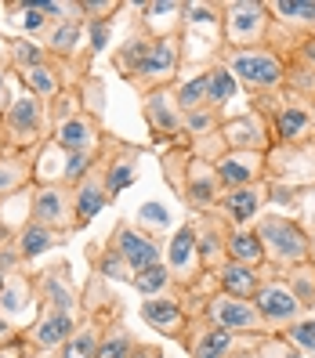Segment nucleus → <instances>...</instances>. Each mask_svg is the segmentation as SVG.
I'll list each match as a JSON object with an SVG mask.
<instances>
[{
	"instance_id": "17",
	"label": "nucleus",
	"mask_w": 315,
	"mask_h": 358,
	"mask_svg": "<svg viewBox=\"0 0 315 358\" xmlns=\"http://www.w3.org/2000/svg\"><path fill=\"white\" fill-rule=\"evenodd\" d=\"M196 221V250H200V264L210 279L218 275V268L228 261V239H232V224H228L218 210H206V214H192Z\"/></svg>"
},
{
	"instance_id": "10",
	"label": "nucleus",
	"mask_w": 315,
	"mask_h": 358,
	"mask_svg": "<svg viewBox=\"0 0 315 358\" xmlns=\"http://www.w3.org/2000/svg\"><path fill=\"white\" fill-rule=\"evenodd\" d=\"M138 113H141V123H145V131H149V145L156 152L167 149V145H174L185 134V113L178 109L174 87L141 94L138 98Z\"/></svg>"
},
{
	"instance_id": "52",
	"label": "nucleus",
	"mask_w": 315,
	"mask_h": 358,
	"mask_svg": "<svg viewBox=\"0 0 315 358\" xmlns=\"http://www.w3.org/2000/svg\"><path fill=\"white\" fill-rule=\"evenodd\" d=\"M8 149V134H4V116H0V152Z\"/></svg>"
},
{
	"instance_id": "50",
	"label": "nucleus",
	"mask_w": 315,
	"mask_h": 358,
	"mask_svg": "<svg viewBox=\"0 0 315 358\" xmlns=\"http://www.w3.org/2000/svg\"><path fill=\"white\" fill-rule=\"evenodd\" d=\"M15 341H18V329L4 319V315H0V351H4L8 344H15Z\"/></svg>"
},
{
	"instance_id": "30",
	"label": "nucleus",
	"mask_w": 315,
	"mask_h": 358,
	"mask_svg": "<svg viewBox=\"0 0 315 358\" xmlns=\"http://www.w3.org/2000/svg\"><path fill=\"white\" fill-rule=\"evenodd\" d=\"M73 199H76V228H88L105 206H109V188H105V178H102V166L94 163L91 174L83 178L76 188H73Z\"/></svg>"
},
{
	"instance_id": "40",
	"label": "nucleus",
	"mask_w": 315,
	"mask_h": 358,
	"mask_svg": "<svg viewBox=\"0 0 315 358\" xmlns=\"http://www.w3.org/2000/svg\"><path fill=\"white\" fill-rule=\"evenodd\" d=\"M134 348H138L134 333L123 326V319H120V322H113L109 329H105V336H102V344H98V355H94V358H134Z\"/></svg>"
},
{
	"instance_id": "9",
	"label": "nucleus",
	"mask_w": 315,
	"mask_h": 358,
	"mask_svg": "<svg viewBox=\"0 0 315 358\" xmlns=\"http://www.w3.org/2000/svg\"><path fill=\"white\" fill-rule=\"evenodd\" d=\"M265 181L279 185V188L312 192L315 188V141L272 145V149L265 152Z\"/></svg>"
},
{
	"instance_id": "21",
	"label": "nucleus",
	"mask_w": 315,
	"mask_h": 358,
	"mask_svg": "<svg viewBox=\"0 0 315 358\" xmlns=\"http://www.w3.org/2000/svg\"><path fill=\"white\" fill-rule=\"evenodd\" d=\"M272 206V188L268 181L261 185H246V188H232L218 199V214L232 224V228H254V221Z\"/></svg>"
},
{
	"instance_id": "14",
	"label": "nucleus",
	"mask_w": 315,
	"mask_h": 358,
	"mask_svg": "<svg viewBox=\"0 0 315 358\" xmlns=\"http://www.w3.org/2000/svg\"><path fill=\"white\" fill-rule=\"evenodd\" d=\"M141 156H145V145L127 141V138H120V134H113V131L105 134V145H102L98 166H102L105 188H109V199H120L123 188H131V185H134Z\"/></svg>"
},
{
	"instance_id": "23",
	"label": "nucleus",
	"mask_w": 315,
	"mask_h": 358,
	"mask_svg": "<svg viewBox=\"0 0 315 358\" xmlns=\"http://www.w3.org/2000/svg\"><path fill=\"white\" fill-rule=\"evenodd\" d=\"M40 152L44 149H4L0 152V206H4L11 196H22L40 181Z\"/></svg>"
},
{
	"instance_id": "15",
	"label": "nucleus",
	"mask_w": 315,
	"mask_h": 358,
	"mask_svg": "<svg viewBox=\"0 0 315 358\" xmlns=\"http://www.w3.org/2000/svg\"><path fill=\"white\" fill-rule=\"evenodd\" d=\"M33 282H36V301L40 308H51V311H69L80 315L83 311V289L73 282L69 275V261H55L48 268L33 271Z\"/></svg>"
},
{
	"instance_id": "13",
	"label": "nucleus",
	"mask_w": 315,
	"mask_h": 358,
	"mask_svg": "<svg viewBox=\"0 0 315 358\" xmlns=\"http://www.w3.org/2000/svg\"><path fill=\"white\" fill-rule=\"evenodd\" d=\"M200 319L210 326H221L228 333H243V336H268V326L261 319V311L254 301H236L228 293H210L200 308Z\"/></svg>"
},
{
	"instance_id": "33",
	"label": "nucleus",
	"mask_w": 315,
	"mask_h": 358,
	"mask_svg": "<svg viewBox=\"0 0 315 358\" xmlns=\"http://www.w3.org/2000/svg\"><path fill=\"white\" fill-rule=\"evenodd\" d=\"M4 11H8V22L18 29V36L26 40H40L51 29V18L36 8V0H8Z\"/></svg>"
},
{
	"instance_id": "5",
	"label": "nucleus",
	"mask_w": 315,
	"mask_h": 358,
	"mask_svg": "<svg viewBox=\"0 0 315 358\" xmlns=\"http://www.w3.org/2000/svg\"><path fill=\"white\" fill-rule=\"evenodd\" d=\"M185 58H188V33H171V36H156L145 62L138 66V73L131 76L127 87L141 98V94H153V91H163V87H174L181 80V69H185Z\"/></svg>"
},
{
	"instance_id": "42",
	"label": "nucleus",
	"mask_w": 315,
	"mask_h": 358,
	"mask_svg": "<svg viewBox=\"0 0 315 358\" xmlns=\"http://www.w3.org/2000/svg\"><path fill=\"white\" fill-rule=\"evenodd\" d=\"M283 62H286V83H283V91L315 105V69L304 66V62H293V58H283Z\"/></svg>"
},
{
	"instance_id": "7",
	"label": "nucleus",
	"mask_w": 315,
	"mask_h": 358,
	"mask_svg": "<svg viewBox=\"0 0 315 358\" xmlns=\"http://www.w3.org/2000/svg\"><path fill=\"white\" fill-rule=\"evenodd\" d=\"M4 134H8V149L29 152V149H44L51 141V120H48V101H40L29 91H18L15 101L4 113Z\"/></svg>"
},
{
	"instance_id": "48",
	"label": "nucleus",
	"mask_w": 315,
	"mask_h": 358,
	"mask_svg": "<svg viewBox=\"0 0 315 358\" xmlns=\"http://www.w3.org/2000/svg\"><path fill=\"white\" fill-rule=\"evenodd\" d=\"M8 76H11L8 62H0V116H4V113H8V105L15 101V94H11V87H8Z\"/></svg>"
},
{
	"instance_id": "43",
	"label": "nucleus",
	"mask_w": 315,
	"mask_h": 358,
	"mask_svg": "<svg viewBox=\"0 0 315 358\" xmlns=\"http://www.w3.org/2000/svg\"><path fill=\"white\" fill-rule=\"evenodd\" d=\"M80 94H83V109L98 120H105V80L98 73H88L80 80Z\"/></svg>"
},
{
	"instance_id": "31",
	"label": "nucleus",
	"mask_w": 315,
	"mask_h": 358,
	"mask_svg": "<svg viewBox=\"0 0 315 358\" xmlns=\"http://www.w3.org/2000/svg\"><path fill=\"white\" fill-rule=\"evenodd\" d=\"M88 264H91V275H102L105 282H127V286H134L131 264L123 261L109 243H91L88 246Z\"/></svg>"
},
{
	"instance_id": "22",
	"label": "nucleus",
	"mask_w": 315,
	"mask_h": 358,
	"mask_svg": "<svg viewBox=\"0 0 315 358\" xmlns=\"http://www.w3.org/2000/svg\"><path fill=\"white\" fill-rule=\"evenodd\" d=\"M221 145L225 152H268L272 149V131L268 123L258 116V113H239V116H225L221 123Z\"/></svg>"
},
{
	"instance_id": "4",
	"label": "nucleus",
	"mask_w": 315,
	"mask_h": 358,
	"mask_svg": "<svg viewBox=\"0 0 315 358\" xmlns=\"http://www.w3.org/2000/svg\"><path fill=\"white\" fill-rule=\"evenodd\" d=\"M254 231L265 246V264L272 271H286L301 261H312V236L304 221L279 214V210H265L254 221Z\"/></svg>"
},
{
	"instance_id": "45",
	"label": "nucleus",
	"mask_w": 315,
	"mask_h": 358,
	"mask_svg": "<svg viewBox=\"0 0 315 358\" xmlns=\"http://www.w3.org/2000/svg\"><path fill=\"white\" fill-rule=\"evenodd\" d=\"M120 11H123V0H80L83 22H116Z\"/></svg>"
},
{
	"instance_id": "12",
	"label": "nucleus",
	"mask_w": 315,
	"mask_h": 358,
	"mask_svg": "<svg viewBox=\"0 0 315 358\" xmlns=\"http://www.w3.org/2000/svg\"><path fill=\"white\" fill-rule=\"evenodd\" d=\"M138 315H141V322L149 326L153 333H160V336H167V341L181 344V351L188 348V333H192L196 315L188 311V304L181 301L178 289H174V293H163V297L141 301Z\"/></svg>"
},
{
	"instance_id": "35",
	"label": "nucleus",
	"mask_w": 315,
	"mask_h": 358,
	"mask_svg": "<svg viewBox=\"0 0 315 358\" xmlns=\"http://www.w3.org/2000/svg\"><path fill=\"white\" fill-rule=\"evenodd\" d=\"M279 279L286 282V289L293 297H298L304 315H315V261H301V264L279 271Z\"/></svg>"
},
{
	"instance_id": "20",
	"label": "nucleus",
	"mask_w": 315,
	"mask_h": 358,
	"mask_svg": "<svg viewBox=\"0 0 315 358\" xmlns=\"http://www.w3.org/2000/svg\"><path fill=\"white\" fill-rule=\"evenodd\" d=\"M105 120L91 116V113H76L66 123H58L51 131V141L58 145L62 152H88V156H102V145H105Z\"/></svg>"
},
{
	"instance_id": "28",
	"label": "nucleus",
	"mask_w": 315,
	"mask_h": 358,
	"mask_svg": "<svg viewBox=\"0 0 315 358\" xmlns=\"http://www.w3.org/2000/svg\"><path fill=\"white\" fill-rule=\"evenodd\" d=\"M218 181L225 192L232 188H246V185H261L265 181V156L261 152H225L218 163Z\"/></svg>"
},
{
	"instance_id": "46",
	"label": "nucleus",
	"mask_w": 315,
	"mask_h": 358,
	"mask_svg": "<svg viewBox=\"0 0 315 358\" xmlns=\"http://www.w3.org/2000/svg\"><path fill=\"white\" fill-rule=\"evenodd\" d=\"M254 358H304V355L293 348L283 333H268V336H261V341H258Z\"/></svg>"
},
{
	"instance_id": "44",
	"label": "nucleus",
	"mask_w": 315,
	"mask_h": 358,
	"mask_svg": "<svg viewBox=\"0 0 315 358\" xmlns=\"http://www.w3.org/2000/svg\"><path fill=\"white\" fill-rule=\"evenodd\" d=\"M283 336L298 348L301 355H315V315H304V319H298L293 326L283 329Z\"/></svg>"
},
{
	"instance_id": "18",
	"label": "nucleus",
	"mask_w": 315,
	"mask_h": 358,
	"mask_svg": "<svg viewBox=\"0 0 315 358\" xmlns=\"http://www.w3.org/2000/svg\"><path fill=\"white\" fill-rule=\"evenodd\" d=\"M258 311H261V319L268 326V333H283L286 326H293L298 319H304V308L298 304V297L286 289V282L279 279V271H272V275L265 279L261 293L254 297Z\"/></svg>"
},
{
	"instance_id": "26",
	"label": "nucleus",
	"mask_w": 315,
	"mask_h": 358,
	"mask_svg": "<svg viewBox=\"0 0 315 358\" xmlns=\"http://www.w3.org/2000/svg\"><path fill=\"white\" fill-rule=\"evenodd\" d=\"M134 26H141L153 36H171L185 29V4L181 0H141L134 4Z\"/></svg>"
},
{
	"instance_id": "39",
	"label": "nucleus",
	"mask_w": 315,
	"mask_h": 358,
	"mask_svg": "<svg viewBox=\"0 0 315 358\" xmlns=\"http://www.w3.org/2000/svg\"><path fill=\"white\" fill-rule=\"evenodd\" d=\"M174 98H178V109L181 113H196V109H206L210 105V94H206V73H192L174 83Z\"/></svg>"
},
{
	"instance_id": "29",
	"label": "nucleus",
	"mask_w": 315,
	"mask_h": 358,
	"mask_svg": "<svg viewBox=\"0 0 315 358\" xmlns=\"http://www.w3.org/2000/svg\"><path fill=\"white\" fill-rule=\"evenodd\" d=\"M153 33H145L141 26H134L131 22V33L120 40V44L109 51V66H113V73L123 80V83H131V76L138 73V66L145 62V55H149V48H153Z\"/></svg>"
},
{
	"instance_id": "16",
	"label": "nucleus",
	"mask_w": 315,
	"mask_h": 358,
	"mask_svg": "<svg viewBox=\"0 0 315 358\" xmlns=\"http://www.w3.org/2000/svg\"><path fill=\"white\" fill-rule=\"evenodd\" d=\"M0 315L18 333H26L33 326V319L40 315V301H36V282H33L29 268H15L8 275L4 289H0Z\"/></svg>"
},
{
	"instance_id": "47",
	"label": "nucleus",
	"mask_w": 315,
	"mask_h": 358,
	"mask_svg": "<svg viewBox=\"0 0 315 358\" xmlns=\"http://www.w3.org/2000/svg\"><path fill=\"white\" fill-rule=\"evenodd\" d=\"M88 29V48H83V58L94 62L102 51H109V36H113V22H83Z\"/></svg>"
},
{
	"instance_id": "8",
	"label": "nucleus",
	"mask_w": 315,
	"mask_h": 358,
	"mask_svg": "<svg viewBox=\"0 0 315 358\" xmlns=\"http://www.w3.org/2000/svg\"><path fill=\"white\" fill-rule=\"evenodd\" d=\"M26 221L33 224H44L51 231H62V236H73L76 228V199H73V188L58 178H40L29 188V214Z\"/></svg>"
},
{
	"instance_id": "54",
	"label": "nucleus",
	"mask_w": 315,
	"mask_h": 358,
	"mask_svg": "<svg viewBox=\"0 0 315 358\" xmlns=\"http://www.w3.org/2000/svg\"><path fill=\"white\" fill-rule=\"evenodd\" d=\"M308 236H312V261H315V224H308Z\"/></svg>"
},
{
	"instance_id": "32",
	"label": "nucleus",
	"mask_w": 315,
	"mask_h": 358,
	"mask_svg": "<svg viewBox=\"0 0 315 358\" xmlns=\"http://www.w3.org/2000/svg\"><path fill=\"white\" fill-rule=\"evenodd\" d=\"M69 236H62V231H51L44 224H33V221H22L18 224V254H22V261H36L40 254H48V250L55 246H66Z\"/></svg>"
},
{
	"instance_id": "53",
	"label": "nucleus",
	"mask_w": 315,
	"mask_h": 358,
	"mask_svg": "<svg viewBox=\"0 0 315 358\" xmlns=\"http://www.w3.org/2000/svg\"><path fill=\"white\" fill-rule=\"evenodd\" d=\"M8 275H11V271H8L4 264H0V289H4V282H8Z\"/></svg>"
},
{
	"instance_id": "51",
	"label": "nucleus",
	"mask_w": 315,
	"mask_h": 358,
	"mask_svg": "<svg viewBox=\"0 0 315 358\" xmlns=\"http://www.w3.org/2000/svg\"><path fill=\"white\" fill-rule=\"evenodd\" d=\"M254 351H258V348H243V351H232L228 358H254Z\"/></svg>"
},
{
	"instance_id": "27",
	"label": "nucleus",
	"mask_w": 315,
	"mask_h": 358,
	"mask_svg": "<svg viewBox=\"0 0 315 358\" xmlns=\"http://www.w3.org/2000/svg\"><path fill=\"white\" fill-rule=\"evenodd\" d=\"M268 275H272V268H250V264L225 261L214 275V289L228 293V297H236V301H254Z\"/></svg>"
},
{
	"instance_id": "6",
	"label": "nucleus",
	"mask_w": 315,
	"mask_h": 358,
	"mask_svg": "<svg viewBox=\"0 0 315 358\" xmlns=\"http://www.w3.org/2000/svg\"><path fill=\"white\" fill-rule=\"evenodd\" d=\"M268 33H272L268 0H221L218 48H265Z\"/></svg>"
},
{
	"instance_id": "37",
	"label": "nucleus",
	"mask_w": 315,
	"mask_h": 358,
	"mask_svg": "<svg viewBox=\"0 0 315 358\" xmlns=\"http://www.w3.org/2000/svg\"><path fill=\"white\" fill-rule=\"evenodd\" d=\"M203 73H206V94H210V105H214V109H225V105L239 94L236 76L228 73L221 62H214V58H210L206 66H203Z\"/></svg>"
},
{
	"instance_id": "34",
	"label": "nucleus",
	"mask_w": 315,
	"mask_h": 358,
	"mask_svg": "<svg viewBox=\"0 0 315 358\" xmlns=\"http://www.w3.org/2000/svg\"><path fill=\"white\" fill-rule=\"evenodd\" d=\"M196 29H206L210 44H221V0H200V4H185V33L192 36Z\"/></svg>"
},
{
	"instance_id": "25",
	"label": "nucleus",
	"mask_w": 315,
	"mask_h": 358,
	"mask_svg": "<svg viewBox=\"0 0 315 358\" xmlns=\"http://www.w3.org/2000/svg\"><path fill=\"white\" fill-rule=\"evenodd\" d=\"M36 44H44V51L51 58L91 73V62L83 58V48H88V29H83V22H51V29L40 36Z\"/></svg>"
},
{
	"instance_id": "24",
	"label": "nucleus",
	"mask_w": 315,
	"mask_h": 358,
	"mask_svg": "<svg viewBox=\"0 0 315 358\" xmlns=\"http://www.w3.org/2000/svg\"><path fill=\"white\" fill-rule=\"evenodd\" d=\"M268 11H272L268 40L315 36V0H268Z\"/></svg>"
},
{
	"instance_id": "3",
	"label": "nucleus",
	"mask_w": 315,
	"mask_h": 358,
	"mask_svg": "<svg viewBox=\"0 0 315 358\" xmlns=\"http://www.w3.org/2000/svg\"><path fill=\"white\" fill-rule=\"evenodd\" d=\"M246 109L258 113L268 131H272V145H301V141H315V105L304 98H293L286 91L276 94H258L246 98Z\"/></svg>"
},
{
	"instance_id": "36",
	"label": "nucleus",
	"mask_w": 315,
	"mask_h": 358,
	"mask_svg": "<svg viewBox=\"0 0 315 358\" xmlns=\"http://www.w3.org/2000/svg\"><path fill=\"white\" fill-rule=\"evenodd\" d=\"M228 261L250 264V268H268L265 264V246H261L254 228H236L232 231V239H228Z\"/></svg>"
},
{
	"instance_id": "19",
	"label": "nucleus",
	"mask_w": 315,
	"mask_h": 358,
	"mask_svg": "<svg viewBox=\"0 0 315 358\" xmlns=\"http://www.w3.org/2000/svg\"><path fill=\"white\" fill-rule=\"evenodd\" d=\"M261 336H243V333H228L221 326H210L196 315L192 322V333H188V348L185 355L188 358H228L232 351H243V348H258Z\"/></svg>"
},
{
	"instance_id": "38",
	"label": "nucleus",
	"mask_w": 315,
	"mask_h": 358,
	"mask_svg": "<svg viewBox=\"0 0 315 358\" xmlns=\"http://www.w3.org/2000/svg\"><path fill=\"white\" fill-rule=\"evenodd\" d=\"M225 109H214V105H206V109H196V113H185V138L188 141H206V138H214L221 131V123H225Z\"/></svg>"
},
{
	"instance_id": "11",
	"label": "nucleus",
	"mask_w": 315,
	"mask_h": 358,
	"mask_svg": "<svg viewBox=\"0 0 315 358\" xmlns=\"http://www.w3.org/2000/svg\"><path fill=\"white\" fill-rule=\"evenodd\" d=\"M105 243H109L116 254L131 264L134 275H138V271H145V268H153V264H160L163 261V246H167V239H160L156 231L141 228L131 217H120L113 224V231L105 236Z\"/></svg>"
},
{
	"instance_id": "41",
	"label": "nucleus",
	"mask_w": 315,
	"mask_h": 358,
	"mask_svg": "<svg viewBox=\"0 0 315 358\" xmlns=\"http://www.w3.org/2000/svg\"><path fill=\"white\" fill-rule=\"evenodd\" d=\"M141 293V301H149V297H163V293H174V279H171V271H167V264H153V268H145L134 275V286Z\"/></svg>"
},
{
	"instance_id": "1",
	"label": "nucleus",
	"mask_w": 315,
	"mask_h": 358,
	"mask_svg": "<svg viewBox=\"0 0 315 358\" xmlns=\"http://www.w3.org/2000/svg\"><path fill=\"white\" fill-rule=\"evenodd\" d=\"M156 156H160L163 181L171 185V192L178 196V203L188 210V217H192V214H206V210L218 206V199L225 196V188L218 181L214 163L200 159L196 149H192V141H188L185 134L174 145L160 149Z\"/></svg>"
},
{
	"instance_id": "49",
	"label": "nucleus",
	"mask_w": 315,
	"mask_h": 358,
	"mask_svg": "<svg viewBox=\"0 0 315 358\" xmlns=\"http://www.w3.org/2000/svg\"><path fill=\"white\" fill-rule=\"evenodd\" d=\"M0 358H33L29 348H26V341H22V333H18V341H15V344H8L4 351H0Z\"/></svg>"
},
{
	"instance_id": "2",
	"label": "nucleus",
	"mask_w": 315,
	"mask_h": 358,
	"mask_svg": "<svg viewBox=\"0 0 315 358\" xmlns=\"http://www.w3.org/2000/svg\"><path fill=\"white\" fill-rule=\"evenodd\" d=\"M210 58L221 62V66L236 76L239 91L246 98L258 94H276L286 83V62L276 48H214Z\"/></svg>"
},
{
	"instance_id": "55",
	"label": "nucleus",
	"mask_w": 315,
	"mask_h": 358,
	"mask_svg": "<svg viewBox=\"0 0 315 358\" xmlns=\"http://www.w3.org/2000/svg\"><path fill=\"white\" fill-rule=\"evenodd\" d=\"M312 224H315V217H312Z\"/></svg>"
}]
</instances>
